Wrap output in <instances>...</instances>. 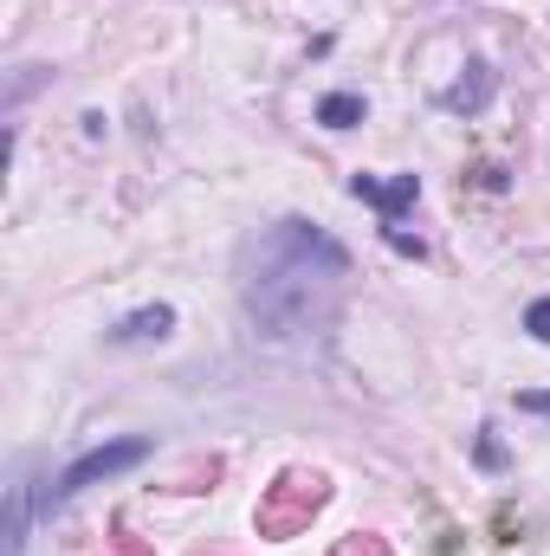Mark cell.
<instances>
[{"instance_id": "cell-1", "label": "cell", "mask_w": 550, "mask_h": 556, "mask_svg": "<svg viewBox=\"0 0 550 556\" xmlns=\"http://www.w3.org/2000/svg\"><path fill=\"white\" fill-rule=\"evenodd\" d=\"M343 298H350V247L304 214H285L240 247V304L253 330L273 343L330 330L343 317Z\"/></svg>"}, {"instance_id": "cell-2", "label": "cell", "mask_w": 550, "mask_h": 556, "mask_svg": "<svg viewBox=\"0 0 550 556\" xmlns=\"http://www.w3.org/2000/svg\"><path fill=\"white\" fill-rule=\"evenodd\" d=\"M155 453V440H142V433H124V440H104V446H91V453H78L59 479H46L39 485V511L52 518L59 505H72L78 492H91V485H111V479H124L130 466H142Z\"/></svg>"}, {"instance_id": "cell-3", "label": "cell", "mask_w": 550, "mask_h": 556, "mask_svg": "<svg viewBox=\"0 0 550 556\" xmlns=\"http://www.w3.org/2000/svg\"><path fill=\"white\" fill-rule=\"evenodd\" d=\"M324 505H330V479H324V472H304V466H285L273 485H266L260 511H253V531L273 538V544H285V538H298Z\"/></svg>"}, {"instance_id": "cell-4", "label": "cell", "mask_w": 550, "mask_h": 556, "mask_svg": "<svg viewBox=\"0 0 550 556\" xmlns=\"http://www.w3.org/2000/svg\"><path fill=\"white\" fill-rule=\"evenodd\" d=\"M350 194L363 201V207H376V220H383V247L389 253H402V260H427V240L421 233H409V214L414 201H421V175H350Z\"/></svg>"}, {"instance_id": "cell-5", "label": "cell", "mask_w": 550, "mask_h": 556, "mask_svg": "<svg viewBox=\"0 0 550 556\" xmlns=\"http://www.w3.org/2000/svg\"><path fill=\"white\" fill-rule=\"evenodd\" d=\"M492 98H499V72H492L486 59H473V65H466V78H453L447 91H434V104H440L447 117H479Z\"/></svg>"}, {"instance_id": "cell-6", "label": "cell", "mask_w": 550, "mask_h": 556, "mask_svg": "<svg viewBox=\"0 0 550 556\" xmlns=\"http://www.w3.org/2000/svg\"><path fill=\"white\" fill-rule=\"evenodd\" d=\"M175 304H142V311H130V317H117L111 330H104V343L111 350H142V343H168L175 337Z\"/></svg>"}, {"instance_id": "cell-7", "label": "cell", "mask_w": 550, "mask_h": 556, "mask_svg": "<svg viewBox=\"0 0 550 556\" xmlns=\"http://www.w3.org/2000/svg\"><path fill=\"white\" fill-rule=\"evenodd\" d=\"M26 525H33V485H26V472H13V485H7V556L26 551Z\"/></svg>"}, {"instance_id": "cell-8", "label": "cell", "mask_w": 550, "mask_h": 556, "mask_svg": "<svg viewBox=\"0 0 550 556\" xmlns=\"http://www.w3.org/2000/svg\"><path fill=\"white\" fill-rule=\"evenodd\" d=\"M370 117V98L363 91H330V98H317V124L324 130H357Z\"/></svg>"}, {"instance_id": "cell-9", "label": "cell", "mask_w": 550, "mask_h": 556, "mask_svg": "<svg viewBox=\"0 0 550 556\" xmlns=\"http://www.w3.org/2000/svg\"><path fill=\"white\" fill-rule=\"evenodd\" d=\"M473 466H479V472H505V446H499L492 427H479V440H473Z\"/></svg>"}, {"instance_id": "cell-10", "label": "cell", "mask_w": 550, "mask_h": 556, "mask_svg": "<svg viewBox=\"0 0 550 556\" xmlns=\"http://www.w3.org/2000/svg\"><path fill=\"white\" fill-rule=\"evenodd\" d=\"M525 330H532L538 343H550V298H532V304H525Z\"/></svg>"}, {"instance_id": "cell-11", "label": "cell", "mask_w": 550, "mask_h": 556, "mask_svg": "<svg viewBox=\"0 0 550 556\" xmlns=\"http://www.w3.org/2000/svg\"><path fill=\"white\" fill-rule=\"evenodd\" d=\"M104 556H149V544H137V538L117 525V531H111V544H104Z\"/></svg>"}, {"instance_id": "cell-12", "label": "cell", "mask_w": 550, "mask_h": 556, "mask_svg": "<svg viewBox=\"0 0 550 556\" xmlns=\"http://www.w3.org/2000/svg\"><path fill=\"white\" fill-rule=\"evenodd\" d=\"M518 415H545L550 420V395L545 389H525V395H518Z\"/></svg>"}]
</instances>
